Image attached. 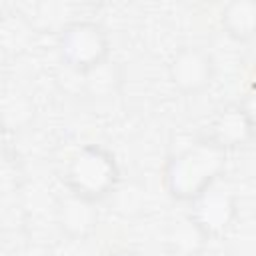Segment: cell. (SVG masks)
Here are the masks:
<instances>
[{
	"instance_id": "8992f818",
	"label": "cell",
	"mask_w": 256,
	"mask_h": 256,
	"mask_svg": "<svg viewBox=\"0 0 256 256\" xmlns=\"http://www.w3.org/2000/svg\"><path fill=\"white\" fill-rule=\"evenodd\" d=\"M256 130L248 120V116L244 114V110L240 108V104H228L214 114L206 138H210L214 144H218L228 152V150L244 148L246 144L252 142Z\"/></svg>"
},
{
	"instance_id": "7c38bea8",
	"label": "cell",
	"mask_w": 256,
	"mask_h": 256,
	"mask_svg": "<svg viewBox=\"0 0 256 256\" xmlns=\"http://www.w3.org/2000/svg\"><path fill=\"white\" fill-rule=\"evenodd\" d=\"M16 256H54V250L42 242H28L16 252Z\"/></svg>"
},
{
	"instance_id": "30bf717a",
	"label": "cell",
	"mask_w": 256,
	"mask_h": 256,
	"mask_svg": "<svg viewBox=\"0 0 256 256\" xmlns=\"http://www.w3.org/2000/svg\"><path fill=\"white\" fill-rule=\"evenodd\" d=\"M206 238L198 232V228L190 222V218H186L184 224L180 226H174L172 230V236H170V244L174 250H180V252H194Z\"/></svg>"
},
{
	"instance_id": "5b68a950",
	"label": "cell",
	"mask_w": 256,
	"mask_h": 256,
	"mask_svg": "<svg viewBox=\"0 0 256 256\" xmlns=\"http://www.w3.org/2000/svg\"><path fill=\"white\" fill-rule=\"evenodd\" d=\"M216 74V62L202 46H182L168 62V78L182 94H198L206 90Z\"/></svg>"
},
{
	"instance_id": "6da1fadb",
	"label": "cell",
	"mask_w": 256,
	"mask_h": 256,
	"mask_svg": "<svg viewBox=\"0 0 256 256\" xmlns=\"http://www.w3.org/2000/svg\"><path fill=\"white\" fill-rule=\"evenodd\" d=\"M226 156L228 152L210 138H202L168 156L162 170L168 196L178 202H194L210 190L226 170Z\"/></svg>"
},
{
	"instance_id": "277c9868",
	"label": "cell",
	"mask_w": 256,
	"mask_h": 256,
	"mask_svg": "<svg viewBox=\"0 0 256 256\" xmlns=\"http://www.w3.org/2000/svg\"><path fill=\"white\" fill-rule=\"evenodd\" d=\"M238 216V202L232 192L216 190L214 186L190 202V222L198 232L210 240L226 234Z\"/></svg>"
},
{
	"instance_id": "3957f363",
	"label": "cell",
	"mask_w": 256,
	"mask_h": 256,
	"mask_svg": "<svg viewBox=\"0 0 256 256\" xmlns=\"http://www.w3.org/2000/svg\"><path fill=\"white\" fill-rule=\"evenodd\" d=\"M58 54L64 66L76 74H86L108 60L110 38L98 22L74 20L58 34Z\"/></svg>"
},
{
	"instance_id": "9c48e42d",
	"label": "cell",
	"mask_w": 256,
	"mask_h": 256,
	"mask_svg": "<svg viewBox=\"0 0 256 256\" xmlns=\"http://www.w3.org/2000/svg\"><path fill=\"white\" fill-rule=\"evenodd\" d=\"M86 80V92L94 98H106V96H112L120 84V74H118V68L114 66V62L106 60L104 64H100L98 68L82 74Z\"/></svg>"
},
{
	"instance_id": "ba28073f",
	"label": "cell",
	"mask_w": 256,
	"mask_h": 256,
	"mask_svg": "<svg viewBox=\"0 0 256 256\" xmlns=\"http://www.w3.org/2000/svg\"><path fill=\"white\" fill-rule=\"evenodd\" d=\"M222 28L238 42L256 38V0H232L222 8Z\"/></svg>"
},
{
	"instance_id": "8fae6325",
	"label": "cell",
	"mask_w": 256,
	"mask_h": 256,
	"mask_svg": "<svg viewBox=\"0 0 256 256\" xmlns=\"http://www.w3.org/2000/svg\"><path fill=\"white\" fill-rule=\"evenodd\" d=\"M238 104H240V108L244 110V114L248 116V120L252 122L254 130H256V84L242 96V100Z\"/></svg>"
},
{
	"instance_id": "52a82bcc",
	"label": "cell",
	"mask_w": 256,
	"mask_h": 256,
	"mask_svg": "<svg viewBox=\"0 0 256 256\" xmlns=\"http://www.w3.org/2000/svg\"><path fill=\"white\" fill-rule=\"evenodd\" d=\"M98 204L66 192L58 200L56 222L60 230L72 240H86L98 226Z\"/></svg>"
},
{
	"instance_id": "7a4b0ae2",
	"label": "cell",
	"mask_w": 256,
	"mask_h": 256,
	"mask_svg": "<svg viewBox=\"0 0 256 256\" xmlns=\"http://www.w3.org/2000/svg\"><path fill=\"white\" fill-rule=\"evenodd\" d=\"M120 180V168L114 154L100 144H86L78 148L64 170L68 192L92 202L108 198Z\"/></svg>"
},
{
	"instance_id": "4fadbf2b",
	"label": "cell",
	"mask_w": 256,
	"mask_h": 256,
	"mask_svg": "<svg viewBox=\"0 0 256 256\" xmlns=\"http://www.w3.org/2000/svg\"><path fill=\"white\" fill-rule=\"evenodd\" d=\"M106 256H140V254H138V252H134V250H130V248H118V250L108 252Z\"/></svg>"
}]
</instances>
